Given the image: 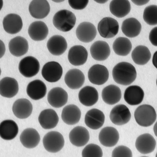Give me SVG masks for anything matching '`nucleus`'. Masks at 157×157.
Masks as SVG:
<instances>
[{
    "instance_id": "f257e3e1",
    "label": "nucleus",
    "mask_w": 157,
    "mask_h": 157,
    "mask_svg": "<svg viewBox=\"0 0 157 157\" xmlns=\"http://www.w3.org/2000/svg\"><path fill=\"white\" fill-rule=\"evenodd\" d=\"M137 75L135 67L127 62L118 63L114 67L112 71L114 81L124 86H129L134 82L136 79Z\"/></svg>"
},
{
    "instance_id": "f03ea898",
    "label": "nucleus",
    "mask_w": 157,
    "mask_h": 157,
    "mask_svg": "<svg viewBox=\"0 0 157 157\" xmlns=\"http://www.w3.org/2000/svg\"><path fill=\"white\" fill-rule=\"evenodd\" d=\"M76 22L75 15L73 12L66 10L57 12L53 19L55 27L58 30L64 32L71 31L75 26Z\"/></svg>"
},
{
    "instance_id": "7ed1b4c3",
    "label": "nucleus",
    "mask_w": 157,
    "mask_h": 157,
    "mask_svg": "<svg viewBox=\"0 0 157 157\" xmlns=\"http://www.w3.org/2000/svg\"><path fill=\"white\" fill-rule=\"evenodd\" d=\"M136 121L140 126L148 127L153 124L157 115L155 109L149 105L139 106L134 112Z\"/></svg>"
},
{
    "instance_id": "20e7f679",
    "label": "nucleus",
    "mask_w": 157,
    "mask_h": 157,
    "mask_svg": "<svg viewBox=\"0 0 157 157\" xmlns=\"http://www.w3.org/2000/svg\"><path fill=\"white\" fill-rule=\"evenodd\" d=\"M43 144L47 151L55 153L62 149L64 146L65 140L61 134L57 131H52L44 136Z\"/></svg>"
},
{
    "instance_id": "39448f33",
    "label": "nucleus",
    "mask_w": 157,
    "mask_h": 157,
    "mask_svg": "<svg viewBox=\"0 0 157 157\" xmlns=\"http://www.w3.org/2000/svg\"><path fill=\"white\" fill-rule=\"evenodd\" d=\"M119 29V25L115 19L106 17L102 19L98 25L100 35L105 39H111L116 36Z\"/></svg>"
},
{
    "instance_id": "423d86ee",
    "label": "nucleus",
    "mask_w": 157,
    "mask_h": 157,
    "mask_svg": "<svg viewBox=\"0 0 157 157\" xmlns=\"http://www.w3.org/2000/svg\"><path fill=\"white\" fill-rule=\"evenodd\" d=\"M40 65L39 62L34 57L29 56L21 60L19 65L20 73L25 78H31L39 73Z\"/></svg>"
},
{
    "instance_id": "0eeeda50",
    "label": "nucleus",
    "mask_w": 157,
    "mask_h": 157,
    "mask_svg": "<svg viewBox=\"0 0 157 157\" xmlns=\"http://www.w3.org/2000/svg\"><path fill=\"white\" fill-rule=\"evenodd\" d=\"M63 70L61 66L56 62L51 61L46 63L42 68L41 74L46 81L49 82H56L62 77Z\"/></svg>"
},
{
    "instance_id": "6e6552de",
    "label": "nucleus",
    "mask_w": 157,
    "mask_h": 157,
    "mask_svg": "<svg viewBox=\"0 0 157 157\" xmlns=\"http://www.w3.org/2000/svg\"><path fill=\"white\" fill-rule=\"evenodd\" d=\"M109 76V72L107 68L100 64L93 66L88 71L89 80L91 83L96 85H102L106 82Z\"/></svg>"
},
{
    "instance_id": "1a4fd4ad",
    "label": "nucleus",
    "mask_w": 157,
    "mask_h": 157,
    "mask_svg": "<svg viewBox=\"0 0 157 157\" xmlns=\"http://www.w3.org/2000/svg\"><path fill=\"white\" fill-rule=\"evenodd\" d=\"M131 117L129 109L123 104L114 107L110 112L109 118L113 124L117 125H124L130 121Z\"/></svg>"
},
{
    "instance_id": "9d476101",
    "label": "nucleus",
    "mask_w": 157,
    "mask_h": 157,
    "mask_svg": "<svg viewBox=\"0 0 157 157\" xmlns=\"http://www.w3.org/2000/svg\"><path fill=\"white\" fill-rule=\"evenodd\" d=\"M97 34L95 25L90 22H84L80 23L76 29V35L80 41L89 43L95 39Z\"/></svg>"
},
{
    "instance_id": "9b49d317",
    "label": "nucleus",
    "mask_w": 157,
    "mask_h": 157,
    "mask_svg": "<svg viewBox=\"0 0 157 157\" xmlns=\"http://www.w3.org/2000/svg\"><path fill=\"white\" fill-rule=\"evenodd\" d=\"M29 10L33 18L42 19L49 14L50 7L47 0H33L29 4Z\"/></svg>"
},
{
    "instance_id": "f8f14e48",
    "label": "nucleus",
    "mask_w": 157,
    "mask_h": 157,
    "mask_svg": "<svg viewBox=\"0 0 157 157\" xmlns=\"http://www.w3.org/2000/svg\"><path fill=\"white\" fill-rule=\"evenodd\" d=\"M120 139L118 131L112 127H106L102 129L99 134V141L103 146L111 147L116 145Z\"/></svg>"
},
{
    "instance_id": "ddd939ff",
    "label": "nucleus",
    "mask_w": 157,
    "mask_h": 157,
    "mask_svg": "<svg viewBox=\"0 0 157 157\" xmlns=\"http://www.w3.org/2000/svg\"><path fill=\"white\" fill-rule=\"evenodd\" d=\"M68 99L67 92L60 87H55L48 93V100L49 103L55 108H59L65 105Z\"/></svg>"
},
{
    "instance_id": "4468645a",
    "label": "nucleus",
    "mask_w": 157,
    "mask_h": 157,
    "mask_svg": "<svg viewBox=\"0 0 157 157\" xmlns=\"http://www.w3.org/2000/svg\"><path fill=\"white\" fill-rule=\"evenodd\" d=\"M156 146L155 139L152 136L148 133L140 135L136 139L135 147L140 153L146 155L153 151Z\"/></svg>"
},
{
    "instance_id": "2eb2a0df",
    "label": "nucleus",
    "mask_w": 157,
    "mask_h": 157,
    "mask_svg": "<svg viewBox=\"0 0 157 157\" xmlns=\"http://www.w3.org/2000/svg\"><path fill=\"white\" fill-rule=\"evenodd\" d=\"M88 53L86 49L80 45L74 46L70 49L68 59L72 65L75 66H82L86 62Z\"/></svg>"
},
{
    "instance_id": "dca6fc26",
    "label": "nucleus",
    "mask_w": 157,
    "mask_h": 157,
    "mask_svg": "<svg viewBox=\"0 0 157 157\" xmlns=\"http://www.w3.org/2000/svg\"><path fill=\"white\" fill-rule=\"evenodd\" d=\"M71 143L75 146L82 147L86 145L90 139V134L85 127L78 126L72 129L69 135Z\"/></svg>"
},
{
    "instance_id": "f3484780",
    "label": "nucleus",
    "mask_w": 157,
    "mask_h": 157,
    "mask_svg": "<svg viewBox=\"0 0 157 157\" xmlns=\"http://www.w3.org/2000/svg\"><path fill=\"white\" fill-rule=\"evenodd\" d=\"M105 121L103 113L97 109H93L88 111L85 117V123L93 130L99 129L102 126Z\"/></svg>"
},
{
    "instance_id": "a211bd4d",
    "label": "nucleus",
    "mask_w": 157,
    "mask_h": 157,
    "mask_svg": "<svg viewBox=\"0 0 157 157\" xmlns=\"http://www.w3.org/2000/svg\"><path fill=\"white\" fill-rule=\"evenodd\" d=\"M90 52L92 57L94 60L104 61L110 56L111 49L107 42L99 40L95 42L91 46Z\"/></svg>"
},
{
    "instance_id": "6ab92c4d",
    "label": "nucleus",
    "mask_w": 157,
    "mask_h": 157,
    "mask_svg": "<svg viewBox=\"0 0 157 157\" xmlns=\"http://www.w3.org/2000/svg\"><path fill=\"white\" fill-rule=\"evenodd\" d=\"M64 80L66 84L69 88L72 90H78L83 85L85 77L81 71L74 69L67 72Z\"/></svg>"
},
{
    "instance_id": "aec40b11",
    "label": "nucleus",
    "mask_w": 157,
    "mask_h": 157,
    "mask_svg": "<svg viewBox=\"0 0 157 157\" xmlns=\"http://www.w3.org/2000/svg\"><path fill=\"white\" fill-rule=\"evenodd\" d=\"M4 29L10 34L14 35L22 29L23 23L20 16L15 14H10L4 18L3 21Z\"/></svg>"
},
{
    "instance_id": "412c9836",
    "label": "nucleus",
    "mask_w": 157,
    "mask_h": 157,
    "mask_svg": "<svg viewBox=\"0 0 157 157\" xmlns=\"http://www.w3.org/2000/svg\"><path fill=\"white\" fill-rule=\"evenodd\" d=\"M33 110L31 102L25 98L17 100L12 107V111L14 115L20 119H25L30 116Z\"/></svg>"
},
{
    "instance_id": "4be33fe9",
    "label": "nucleus",
    "mask_w": 157,
    "mask_h": 157,
    "mask_svg": "<svg viewBox=\"0 0 157 157\" xmlns=\"http://www.w3.org/2000/svg\"><path fill=\"white\" fill-rule=\"evenodd\" d=\"M47 46L51 54L54 56H59L65 52L67 48V44L64 37L56 35L50 38Z\"/></svg>"
},
{
    "instance_id": "5701e85b",
    "label": "nucleus",
    "mask_w": 157,
    "mask_h": 157,
    "mask_svg": "<svg viewBox=\"0 0 157 157\" xmlns=\"http://www.w3.org/2000/svg\"><path fill=\"white\" fill-rule=\"evenodd\" d=\"M42 128L46 130L54 128L57 125L59 118L56 111L52 109H47L42 111L38 118Z\"/></svg>"
},
{
    "instance_id": "b1692460",
    "label": "nucleus",
    "mask_w": 157,
    "mask_h": 157,
    "mask_svg": "<svg viewBox=\"0 0 157 157\" xmlns=\"http://www.w3.org/2000/svg\"><path fill=\"white\" fill-rule=\"evenodd\" d=\"M19 90L18 82L15 79L6 77L1 80L0 94L2 97L12 98L17 94Z\"/></svg>"
},
{
    "instance_id": "393cba45",
    "label": "nucleus",
    "mask_w": 157,
    "mask_h": 157,
    "mask_svg": "<svg viewBox=\"0 0 157 157\" xmlns=\"http://www.w3.org/2000/svg\"><path fill=\"white\" fill-rule=\"evenodd\" d=\"M78 98L80 103L87 107H91L96 104L99 99V94L94 87L87 86L80 91Z\"/></svg>"
},
{
    "instance_id": "a878e982",
    "label": "nucleus",
    "mask_w": 157,
    "mask_h": 157,
    "mask_svg": "<svg viewBox=\"0 0 157 157\" xmlns=\"http://www.w3.org/2000/svg\"><path fill=\"white\" fill-rule=\"evenodd\" d=\"M29 35L31 39L35 41L44 40L47 37L48 28L45 23L41 21L32 23L28 29Z\"/></svg>"
},
{
    "instance_id": "bb28decb",
    "label": "nucleus",
    "mask_w": 157,
    "mask_h": 157,
    "mask_svg": "<svg viewBox=\"0 0 157 157\" xmlns=\"http://www.w3.org/2000/svg\"><path fill=\"white\" fill-rule=\"evenodd\" d=\"M81 117V111L75 105H68L63 109L61 115L62 120L67 125H74L77 124Z\"/></svg>"
},
{
    "instance_id": "cd10ccee",
    "label": "nucleus",
    "mask_w": 157,
    "mask_h": 157,
    "mask_svg": "<svg viewBox=\"0 0 157 157\" xmlns=\"http://www.w3.org/2000/svg\"><path fill=\"white\" fill-rule=\"evenodd\" d=\"M20 141L22 145L29 149L36 147L40 140V136L37 131L33 128L24 130L20 135Z\"/></svg>"
},
{
    "instance_id": "c85d7f7f",
    "label": "nucleus",
    "mask_w": 157,
    "mask_h": 157,
    "mask_svg": "<svg viewBox=\"0 0 157 157\" xmlns=\"http://www.w3.org/2000/svg\"><path fill=\"white\" fill-rule=\"evenodd\" d=\"M144 97L142 89L137 86H131L127 87L124 93V99L127 103L131 105L141 104Z\"/></svg>"
},
{
    "instance_id": "c756f323",
    "label": "nucleus",
    "mask_w": 157,
    "mask_h": 157,
    "mask_svg": "<svg viewBox=\"0 0 157 157\" xmlns=\"http://www.w3.org/2000/svg\"><path fill=\"white\" fill-rule=\"evenodd\" d=\"M28 96L33 100L41 99L45 96L47 87L45 84L41 80L36 79L29 83L26 90Z\"/></svg>"
},
{
    "instance_id": "7c9ffc66",
    "label": "nucleus",
    "mask_w": 157,
    "mask_h": 157,
    "mask_svg": "<svg viewBox=\"0 0 157 157\" xmlns=\"http://www.w3.org/2000/svg\"><path fill=\"white\" fill-rule=\"evenodd\" d=\"M9 49L11 54L15 57L22 56L27 53L29 49L27 40L22 36H16L9 43Z\"/></svg>"
},
{
    "instance_id": "2f4dec72",
    "label": "nucleus",
    "mask_w": 157,
    "mask_h": 157,
    "mask_svg": "<svg viewBox=\"0 0 157 157\" xmlns=\"http://www.w3.org/2000/svg\"><path fill=\"white\" fill-rule=\"evenodd\" d=\"M120 88L114 85L111 84L105 87L102 91L101 97L105 103L113 105L119 101L121 98Z\"/></svg>"
},
{
    "instance_id": "473e14b6",
    "label": "nucleus",
    "mask_w": 157,
    "mask_h": 157,
    "mask_svg": "<svg viewBox=\"0 0 157 157\" xmlns=\"http://www.w3.org/2000/svg\"><path fill=\"white\" fill-rule=\"evenodd\" d=\"M18 127L13 121L7 120L2 121L0 125V136L6 140H11L17 135Z\"/></svg>"
},
{
    "instance_id": "72a5a7b5",
    "label": "nucleus",
    "mask_w": 157,
    "mask_h": 157,
    "mask_svg": "<svg viewBox=\"0 0 157 157\" xmlns=\"http://www.w3.org/2000/svg\"><path fill=\"white\" fill-rule=\"evenodd\" d=\"M121 28L122 33L126 36L134 38L138 36L140 33L142 25L136 19L130 18L123 21Z\"/></svg>"
},
{
    "instance_id": "f704fd0d",
    "label": "nucleus",
    "mask_w": 157,
    "mask_h": 157,
    "mask_svg": "<svg viewBox=\"0 0 157 157\" xmlns=\"http://www.w3.org/2000/svg\"><path fill=\"white\" fill-rule=\"evenodd\" d=\"M131 7L128 0H112L109 4L111 13L118 18L124 17L130 13Z\"/></svg>"
},
{
    "instance_id": "c9c22d12",
    "label": "nucleus",
    "mask_w": 157,
    "mask_h": 157,
    "mask_svg": "<svg viewBox=\"0 0 157 157\" xmlns=\"http://www.w3.org/2000/svg\"><path fill=\"white\" fill-rule=\"evenodd\" d=\"M131 57L134 62L138 65H145L150 60L151 54L146 46L139 45L132 51Z\"/></svg>"
},
{
    "instance_id": "e433bc0d",
    "label": "nucleus",
    "mask_w": 157,
    "mask_h": 157,
    "mask_svg": "<svg viewBox=\"0 0 157 157\" xmlns=\"http://www.w3.org/2000/svg\"><path fill=\"white\" fill-rule=\"evenodd\" d=\"M113 48L114 52L118 56H125L130 53L132 49V44L127 38L120 37L114 41Z\"/></svg>"
},
{
    "instance_id": "4c0bfd02",
    "label": "nucleus",
    "mask_w": 157,
    "mask_h": 157,
    "mask_svg": "<svg viewBox=\"0 0 157 157\" xmlns=\"http://www.w3.org/2000/svg\"><path fill=\"white\" fill-rule=\"evenodd\" d=\"M143 18L147 24L157 25V6L152 5L146 7L144 12Z\"/></svg>"
},
{
    "instance_id": "58836bf2",
    "label": "nucleus",
    "mask_w": 157,
    "mask_h": 157,
    "mask_svg": "<svg viewBox=\"0 0 157 157\" xmlns=\"http://www.w3.org/2000/svg\"><path fill=\"white\" fill-rule=\"evenodd\" d=\"M102 150L98 145L91 144L86 146L82 151V156L83 157H102Z\"/></svg>"
},
{
    "instance_id": "ea45409f",
    "label": "nucleus",
    "mask_w": 157,
    "mask_h": 157,
    "mask_svg": "<svg viewBox=\"0 0 157 157\" xmlns=\"http://www.w3.org/2000/svg\"><path fill=\"white\" fill-rule=\"evenodd\" d=\"M132 152L129 148L124 146L117 147L113 151L112 157H132Z\"/></svg>"
},
{
    "instance_id": "a19ab883",
    "label": "nucleus",
    "mask_w": 157,
    "mask_h": 157,
    "mask_svg": "<svg viewBox=\"0 0 157 157\" xmlns=\"http://www.w3.org/2000/svg\"><path fill=\"white\" fill-rule=\"evenodd\" d=\"M89 0H68L70 6L73 9L82 10L87 6Z\"/></svg>"
},
{
    "instance_id": "79ce46f5",
    "label": "nucleus",
    "mask_w": 157,
    "mask_h": 157,
    "mask_svg": "<svg viewBox=\"0 0 157 157\" xmlns=\"http://www.w3.org/2000/svg\"><path fill=\"white\" fill-rule=\"evenodd\" d=\"M149 39L152 45L157 47V27L152 29L150 33Z\"/></svg>"
},
{
    "instance_id": "37998d69",
    "label": "nucleus",
    "mask_w": 157,
    "mask_h": 157,
    "mask_svg": "<svg viewBox=\"0 0 157 157\" xmlns=\"http://www.w3.org/2000/svg\"><path fill=\"white\" fill-rule=\"evenodd\" d=\"M131 1L137 6H140L146 5L150 0H131Z\"/></svg>"
},
{
    "instance_id": "c03bdc74",
    "label": "nucleus",
    "mask_w": 157,
    "mask_h": 157,
    "mask_svg": "<svg viewBox=\"0 0 157 157\" xmlns=\"http://www.w3.org/2000/svg\"><path fill=\"white\" fill-rule=\"evenodd\" d=\"M153 64L157 69V51L154 54L152 60Z\"/></svg>"
},
{
    "instance_id": "a18cd8bd",
    "label": "nucleus",
    "mask_w": 157,
    "mask_h": 157,
    "mask_svg": "<svg viewBox=\"0 0 157 157\" xmlns=\"http://www.w3.org/2000/svg\"><path fill=\"white\" fill-rule=\"evenodd\" d=\"M97 3L100 4H104L107 2L109 0H94Z\"/></svg>"
},
{
    "instance_id": "49530a36",
    "label": "nucleus",
    "mask_w": 157,
    "mask_h": 157,
    "mask_svg": "<svg viewBox=\"0 0 157 157\" xmlns=\"http://www.w3.org/2000/svg\"><path fill=\"white\" fill-rule=\"evenodd\" d=\"M154 131L155 135L157 137V121L154 126Z\"/></svg>"
},
{
    "instance_id": "de8ad7c7",
    "label": "nucleus",
    "mask_w": 157,
    "mask_h": 157,
    "mask_svg": "<svg viewBox=\"0 0 157 157\" xmlns=\"http://www.w3.org/2000/svg\"><path fill=\"white\" fill-rule=\"evenodd\" d=\"M52 1L56 3H60L64 2L65 0H52Z\"/></svg>"
},
{
    "instance_id": "09e8293b",
    "label": "nucleus",
    "mask_w": 157,
    "mask_h": 157,
    "mask_svg": "<svg viewBox=\"0 0 157 157\" xmlns=\"http://www.w3.org/2000/svg\"><path fill=\"white\" fill-rule=\"evenodd\" d=\"M156 85H157V80H156Z\"/></svg>"
},
{
    "instance_id": "8fccbe9b",
    "label": "nucleus",
    "mask_w": 157,
    "mask_h": 157,
    "mask_svg": "<svg viewBox=\"0 0 157 157\" xmlns=\"http://www.w3.org/2000/svg\"><path fill=\"white\" fill-rule=\"evenodd\" d=\"M156 157H157V154H156Z\"/></svg>"
}]
</instances>
